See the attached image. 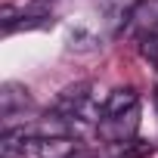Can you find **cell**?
I'll return each mask as SVG.
<instances>
[{"label":"cell","instance_id":"obj_1","mask_svg":"<svg viewBox=\"0 0 158 158\" xmlns=\"http://www.w3.org/2000/svg\"><path fill=\"white\" fill-rule=\"evenodd\" d=\"M124 31H130L136 37L158 34V0H136L130 13L124 16Z\"/></svg>","mask_w":158,"mask_h":158},{"label":"cell","instance_id":"obj_2","mask_svg":"<svg viewBox=\"0 0 158 158\" xmlns=\"http://www.w3.org/2000/svg\"><path fill=\"white\" fill-rule=\"evenodd\" d=\"M28 149L37 158H71L77 152V139L65 136V133H53V136H34L28 139Z\"/></svg>","mask_w":158,"mask_h":158},{"label":"cell","instance_id":"obj_3","mask_svg":"<svg viewBox=\"0 0 158 158\" xmlns=\"http://www.w3.org/2000/svg\"><path fill=\"white\" fill-rule=\"evenodd\" d=\"M133 109H136V90H133V87H118V90L109 93V99H106L99 118H118V115H127V112H133Z\"/></svg>","mask_w":158,"mask_h":158},{"label":"cell","instance_id":"obj_4","mask_svg":"<svg viewBox=\"0 0 158 158\" xmlns=\"http://www.w3.org/2000/svg\"><path fill=\"white\" fill-rule=\"evenodd\" d=\"M0 99H3V115H6V118H13L16 106H28V102H31L28 90H25V87H19V84H6V87H3V93H0Z\"/></svg>","mask_w":158,"mask_h":158},{"label":"cell","instance_id":"obj_5","mask_svg":"<svg viewBox=\"0 0 158 158\" xmlns=\"http://www.w3.org/2000/svg\"><path fill=\"white\" fill-rule=\"evenodd\" d=\"M136 3V0H99V10L112 19V22H118L121 16H127L130 13V6Z\"/></svg>","mask_w":158,"mask_h":158},{"label":"cell","instance_id":"obj_6","mask_svg":"<svg viewBox=\"0 0 158 158\" xmlns=\"http://www.w3.org/2000/svg\"><path fill=\"white\" fill-rule=\"evenodd\" d=\"M139 56L158 71V34H146V37H139Z\"/></svg>","mask_w":158,"mask_h":158}]
</instances>
